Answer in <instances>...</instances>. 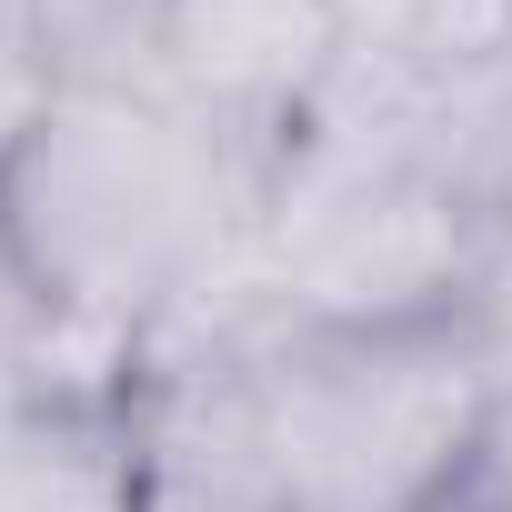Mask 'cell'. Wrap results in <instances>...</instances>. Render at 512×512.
<instances>
[{
    "mask_svg": "<svg viewBox=\"0 0 512 512\" xmlns=\"http://www.w3.org/2000/svg\"><path fill=\"white\" fill-rule=\"evenodd\" d=\"M332 11H342L352 51H412V41L432 31V11H442V0H332Z\"/></svg>",
    "mask_w": 512,
    "mask_h": 512,
    "instance_id": "9c48e42d",
    "label": "cell"
},
{
    "mask_svg": "<svg viewBox=\"0 0 512 512\" xmlns=\"http://www.w3.org/2000/svg\"><path fill=\"white\" fill-rule=\"evenodd\" d=\"M492 101V81H462L422 51H342L322 101L282 131L251 211V272L282 322L382 332L492 302Z\"/></svg>",
    "mask_w": 512,
    "mask_h": 512,
    "instance_id": "6da1fadb",
    "label": "cell"
},
{
    "mask_svg": "<svg viewBox=\"0 0 512 512\" xmlns=\"http://www.w3.org/2000/svg\"><path fill=\"white\" fill-rule=\"evenodd\" d=\"M462 512H482V502H462Z\"/></svg>",
    "mask_w": 512,
    "mask_h": 512,
    "instance_id": "7c38bea8",
    "label": "cell"
},
{
    "mask_svg": "<svg viewBox=\"0 0 512 512\" xmlns=\"http://www.w3.org/2000/svg\"><path fill=\"white\" fill-rule=\"evenodd\" d=\"M101 512H131V492H111V502H101Z\"/></svg>",
    "mask_w": 512,
    "mask_h": 512,
    "instance_id": "8fae6325",
    "label": "cell"
},
{
    "mask_svg": "<svg viewBox=\"0 0 512 512\" xmlns=\"http://www.w3.org/2000/svg\"><path fill=\"white\" fill-rule=\"evenodd\" d=\"M272 151L171 91H61L0 161V262L31 312L131 382V352L251 262Z\"/></svg>",
    "mask_w": 512,
    "mask_h": 512,
    "instance_id": "7a4b0ae2",
    "label": "cell"
},
{
    "mask_svg": "<svg viewBox=\"0 0 512 512\" xmlns=\"http://www.w3.org/2000/svg\"><path fill=\"white\" fill-rule=\"evenodd\" d=\"M512 352L482 312L322 332L282 322L241 372L251 472L282 512H462Z\"/></svg>",
    "mask_w": 512,
    "mask_h": 512,
    "instance_id": "3957f363",
    "label": "cell"
},
{
    "mask_svg": "<svg viewBox=\"0 0 512 512\" xmlns=\"http://www.w3.org/2000/svg\"><path fill=\"white\" fill-rule=\"evenodd\" d=\"M352 31L332 0H171V101L282 151V131L322 101Z\"/></svg>",
    "mask_w": 512,
    "mask_h": 512,
    "instance_id": "277c9868",
    "label": "cell"
},
{
    "mask_svg": "<svg viewBox=\"0 0 512 512\" xmlns=\"http://www.w3.org/2000/svg\"><path fill=\"white\" fill-rule=\"evenodd\" d=\"M51 91H171V0H21Z\"/></svg>",
    "mask_w": 512,
    "mask_h": 512,
    "instance_id": "5b68a950",
    "label": "cell"
},
{
    "mask_svg": "<svg viewBox=\"0 0 512 512\" xmlns=\"http://www.w3.org/2000/svg\"><path fill=\"white\" fill-rule=\"evenodd\" d=\"M472 502H482V512H512V382H502V412H492V452H482Z\"/></svg>",
    "mask_w": 512,
    "mask_h": 512,
    "instance_id": "30bf717a",
    "label": "cell"
},
{
    "mask_svg": "<svg viewBox=\"0 0 512 512\" xmlns=\"http://www.w3.org/2000/svg\"><path fill=\"white\" fill-rule=\"evenodd\" d=\"M482 211H492V251H502L482 322H492V332H502V352H512V91L492 101V131H482Z\"/></svg>",
    "mask_w": 512,
    "mask_h": 512,
    "instance_id": "52a82bcc",
    "label": "cell"
},
{
    "mask_svg": "<svg viewBox=\"0 0 512 512\" xmlns=\"http://www.w3.org/2000/svg\"><path fill=\"white\" fill-rule=\"evenodd\" d=\"M51 101H61V91H51V71H41L31 31H21V0H0V161L21 151V131H31Z\"/></svg>",
    "mask_w": 512,
    "mask_h": 512,
    "instance_id": "ba28073f",
    "label": "cell"
},
{
    "mask_svg": "<svg viewBox=\"0 0 512 512\" xmlns=\"http://www.w3.org/2000/svg\"><path fill=\"white\" fill-rule=\"evenodd\" d=\"M131 512H282L262 482L201 472V462H141L131 452Z\"/></svg>",
    "mask_w": 512,
    "mask_h": 512,
    "instance_id": "8992f818",
    "label": "cell"
}]
</instances>
